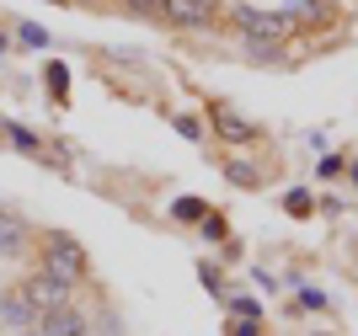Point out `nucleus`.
I'll return each mask as SVG.
<instances>
[{
    "instance_id": "obj_1",
    "label": "nucleus",
    "mask_w": 358,
    "mask_h": 336,
    "mask_svg": "<svg viewBox=\"0 0 358 336\" xmlns=\"http://www.w3.org/2000/svg\"><path fill=\"white\" fill-rule=\"evenodd\" d=\"M43 272H48V278H59V283H70V288H75V278L86 272V251L75 246L70 235H48V251H43Z\"/></svg>"
},
{
    "instance_id": "obj_2",
    "label": "nucleus",
    "mask_w": 358,
    "mask_h": 336,
    "mask_svg": "<svg viewBox=\"0 0 358 336\" xmlns=\"http://www.w3.org/2000/svg\"><path fill=\"white\" fill-rule=\"evenodd\" d=\"M236 27L257 43H284L289 38V16H273V11H252V6H236Z\"/></svg>"
},
{
    "instance_id": "obj_17",
    "label": "nucleus",
    "mask_w": 358,
    "mask_h": 336,
    "mask_svg": "<svg viewBox=\"0 0 358 336\" xmlns=\"http://www.w3.org/2000/svg\"><path fill=\"white\" fill-rule=\"evenodd\" d=\"M353 182H358V166H353Z\"/></svg>"
},
{
    "instance_id": "obj_7",
    "label": "nucleus",
    "mask_w": 358,
    "mask_h": 336,
    "mask_svg": "<svg viewBox=\"0 0 358 336\" xmlns=\"http://www.w3.org/2000/svg\"><path fill=\"white\" fill-rule=\"evenodd\" d=\"M27 251V224L0 208V256H22Z\"/></svg>"
},
{
    "instance_id": "obj_16",
    "label": "nucleus",
    "mask_w": 358,
    "mask_h": 336,
    "mask_svg": "<svg viewBox=\"0 0 358 336\" xmlns=\"http://www.w3.org/2000/svg\"><path fill=\"white\" fill-rule=\"evenodd\" d=\"M16 336H43V331H38V326H27V331H16Z\"/></svg>"
},
{
    "instance_id": "obj_8",
    "label": "nucleus",
    "mask_w": 358,
    "mask_h": 336,
    "mask_svg": "<svg viewBox=\"0 0 358 336\" xmlns=\"http://www.w3.org/2000/svg\"><path fill=\"white\" fill-rule=\"evenodd\" d=\"M6 133H11V145L22 149V155H38V133H27L22 123H6Z\"/></svg>"
},
{
    "instance_id": "obj_14",
    "label": "nucleus",
    "mask_w": 358,
    "mask_h": 336,
    "mask_svg": "<svg viewBox=\"0 0 358 336\" xmlns=\"http://www.w3.org/2000/svg\"><path fill=\"white\" fill-rule=\"evenodd\" d=\"M129 6H134V11H161L166 0H129Z\"/></svg>"
},
{
    "instance_id": "obj_15",
    "label": "nucleus",
    "mask_w": 358,
    "mask_h": 336,
    "mask_svg": "<svg viewBox=\"0 0 358 336\" xmlns=\"http://www.w3.org/2000/svg\"><path fill=\"white\" fill-rule=\"evenodd\" d=\"M230 336H257V321H252V326H246V321H236V326H230Z\"/></svg>"
},
{
    "instance_id": "obj_3",
    "label": "nucleus",
    "mask_w": 358,
    "mask_h": 336,
    "mask_svg": "<svg viewBox=\"0 0 358 336\" xmlns=\"http://www.w3.org/2000/svg\"><path fill=\"white\" fill-rule=\"evenodd\" d=\"M22 293H27L32 305H38V315H48V309H64L70 305V283H59V278H48V272H32L27 283H22Z\"/></svg>"
},
{
    "instance_id": "obj_4",
    "label": "nucleus",
    "mask_w": 358,
    "mask_h": 336,
    "mask_svg": "<svg viewBox=\"0 0 358 336\" xmlns=\"http://www.w3.org/2000/svg\"><path fill=\"white\" fill-rule=\"evenodd\" d=\"M0 321L11 326V331H27V326H38L43 315H38V305H32V299H27L22 288H11L6 299H0Z\"/></svg>"
},
{
    "instance_id": "obj_13",
    "label": "nucleus",
    "mask_w": 358,
    "mask_h": 336,
    "mask_svg": "<svg viewBox=\"0 0 358 336\" xmlns=\"http://www.w3.org/2000/svg\"><path fill=\"white\" fill-rule=\"evenodd\" d=\"M22 38H27L32 48H43V43H48V32H43V27H22Z\"/></svg>"
},
{
    "instance_id": "obj_11",
    "label": "nucleus",
    "mask_w": 358,
    "mask_h": 336,
    "mask_svg": "<svg viewBox=\"0 0 358 336\" xmlns=\"http://www.w3.org/2000/svg\"><path fill=\"white\" fill-rule=\"evenodd\" d=\"M284 208L294 214V219H299V214H310V192H289V198H284Z\"/></svg>"
},
{
    "instance_id": "obj_10",
    "label": "nucleus",
    "mask_w": 358,
    "mask_h": 336,
    "mask_svg": "<svg viewBox=\"0 0 358 336\" xmlns=\"http://www.w3.org/2000/svg\"><path fill=\"white\" fill-rule=\"evenodd\" d=\"M171 214H177V219H203V198H177Z\"/></svg>"
},
{
    "instance_id": "obj_12",
    "label": "nucleus",
    "mask_w": 358,
    "mask_h": 336,
    "mask_svg": "<svg viewBox=\"0 0 358 336\" xmlns=\"http://www.w3.org/2000/svg\"><path fill=\"white\" fill-rule=\"evenodd\" d=\"M230 182H236V187H246V182H257V171H246L241 161H230Z\"/></svg>"
},
{
    "instance_id": "obj_5",
    "label": "nucleus",
    "mask_w": 358,
    "mask_h": 336,
    "mask_svg": "<svg viewBox=\"0 0 358 336\" xmlns=\"http://www.w3.org/2000/svg\"><path fill=\"white\" fill-rule=\"evenodd\" d=\"M161 11L171 16V22H182V27H203L214 16V0H166Z\"/></svg>"
},
{
    "instance_id": "obj_9",
    "label": "nucleus",
    "mask_w": 358,
    "mask_h": 336,
    "mask_svg": "<svg viewBox=\"0 0 358 336\" xmlns=\"http://www.w3.org/2000/svg\"><path fill=\"white\" fill-rule=\"evenodd\" d=\"M220 133H224V139H236V145H241V139H252V129H246L236 112H220Z\"/></svg>"
},
{
    "instance_id": "obj_6",
    "label": "nucleus",
    "mask_w": 358,
    "mask_h": 336,
    "mask_svg": "<svg viewBox=\"0 0 358 336\" xmlns=\"http://www.w3.org/2000/svg\"><path fill=\"white\" fill-rule=\"evenodd\" d=\"M38 331L43 336H86V321H80V309H48L43 321H38Z\"/></svg>"
}]
</instances>
